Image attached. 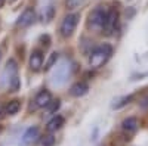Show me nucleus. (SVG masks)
<instances>
[{"label": "nucleus", "mask_w": 148, "mask_h": 146, "mask_svg": "<svg viewBox=\"0 0 148 146\" xmlns=\"http://www.w3.org/2000/svg\"><path fill=\"white\" fill-rule=\"evenodd\" d=\"M111 55H113V47H111L110 44H99L96 46L93 50L90 52V56H89V65L92 68H101L107 60L111 58Z\"/></svg>", "instance_id": "1"}, {"label": "nucleus", "mask_w": 148, "mask_h": 146, "mask_svg": "<svg viewBox=\"0 0 148 146\" xmlns=\"http://www.w3.org/2000/svg\"><path fill=\"white\" fill-rule=\"evenodd\" d=\"M107 14H108V9L105 6H96L89 14V19H88L89 28H92L95 31L102 30L104 24H105V19H107Z\"/></svg>", "instance_id": "2"}, {"label": "nucleus", "mask_w": 148, "mask_h": 146, "mask_svg": "<svg viewBox=\"0 0 148 146\" xmlns=\"http://www.w3.org/2000/svg\"><path fill=\"white\" fill-rule=\"evenodd\" d=\"M119 19H120V12L117 7H110L108 9V14H107V19L104 24V31L107 35L114 34L117 27H119Z\"/></svg>", "instance_id": "3"}, {"label": "nucleus", "mask_w": 148, "mask_h": 146, "mask_svg": "<svg viewBox=\"0 0 148 146\" xmlns=\"http://www.w3.org/2000/svg\"><path fill=\"white\" fill-rule=\"evenodd\" d=\"M79 18H80L79 14H68L62 19V22H61V28H59L62 37H70V35H73L74 30H76V27H77Z\"/></svg>", "instance_id": "4"}, {"label": "nucleus", "mask_w": 148, "mask_h": 146, "mask_svg": "<svg viewBox=\"0 0 148 146\" xmlns=\"http://www.w3.org/2000/svg\"><path fill=\"white\" fill-rule=\"evenodd\" d=\"M34 18H36L34 9H33V7H27V9L19 15V18H18V21H16V25L21 27V28H25V27L31 25V24L34 22Z\"/></svg>", "instance_id": "5"}, {"label": "nucleus", "mask_w": 148, "mask_h": 146, "mask_svg": "<svg viewBox=\"0 0 148 146\" xmlns=\"http://www.w3.org/2000/svg\"><path fill=\"white\" fill-rule=\"evenodd\" d=\"M37 139H39V128L37 127H30L22 134V145L24 146H30V145L36 143Z\"/></svg>", "instance_id": "6"}, {"label": "nucleus", "mask_w": 148, "mask_h": 146, "mask_svg": "<svg viewBox=\"0 0 148 146\" xmlns=\"http://www.w3.org/2000/svg\"><path fill=\"white\" fill-rule=\"evenodd\" d=\"M51 101H52V94L47 90H42L34 97V108H46Z\"/></svg>", "instance_id": "7"}, {"label": "nucleus", "mask_w": 148, "mask_h": 146, "mask_svg": "<svg viewBox=\"0 0 148 146\" xmlns=\"http://www.w3.org/2000/svg\"><path fill=\"white\" fill-rule=\"evenodd\" d=\"M138 127H139V123H138V118H135V117H129L126 120H123V123H121V130L127 133V134H133L138 130Z\"/></svg>", "instance_id": "8"}, {"label": "nucleus", "mask_w": 148, "mask_h": 146, "mask_svg": "<svg viewBox=\"0 0 148 146\" xmlns=\"http://www.w3.org/2000/svg\"><path fill=\"white\" fill-rule=\"evenodd\" d=\"M43 67V55L40 50H34L30 55V68L33 71H39Z\"/></svg>", "instance_id": "9"}, {"label": "nucleus", "mask_w": 148, "mask_h": 146, "mask_svg": "<svg viewBox=\"0 0 148 146\" xmlns=\"http://www.w3.org/2000/svg\"><path fill=\"white\" fill-rule=\"evenodd\" d=\"M88 92H89V86H88V83H84V81H79V83H76V84H73L71 89H70V93H71V96H74V97L84 96Z\"/></svg>", "instance_id": "10"}, {"label": "nucleus", "mask_w": 148, "mask_h": 146, "mask_svg": "<svg viewBox=\"0 0 148 146\" xmlns=\"http://www.w3.org/2000/svg\"><path fill=\"white\" fill-rule=\"evenodd\" d=\"M62 126H64V117H61V115H55V117H53V118L47 123L46 130H47L49 133H53V131L59 130Z\"/></svg>", "instance_id": "11"}, {"label": "nucleus", "mask_w": 148, "mask_h": 146, "mask_svg": "<svg viewBox=\"0 0 148 146\" xmlns=\"http://www.w3.org/2000/svg\"><path fill=\"white\" fill-rule=\"evenodd\" d=\"M19 108H21V103H19V101H10L8 105H6V114H9V115H14V114H16L18 111H19Z\"/></svg>", "instance_id": "12"}, {"label": "nucleus", "mask_w": 148, "mask_h": 146, "mask_svg": "<svg viewBox=\"0 0 148 146\" xmlns=\"http://www.w3.org/2000/svg\"><path fill=\"white\" fill-rule=\"evenodd\" d=\"M59 106H61V101L59 99L51 101V102H49V105L46 106V111H47V114H55L58 109H59Z\"/></svg>", "instance_id": "13"}, {"label": "nucleus", "mask_w": 148, "mask_h": 146, "mask_svg": "<svg viewBox=\"0 0 148 146\" xmlns=\"http://www.w3.org/2000/svg\"><path fill=\"white\" fill-rule=\"evenodd\" d=\"M56 60H58V53H56V52H53L51 56H49L47 62H46V65H45V69H46V71H47V69H51V68L56 64Z\"/></svg>", "instance_id": "14"}, {"label": "nucleus", "mask_w": 148, "mask_h": 146, "mask_svg": "<svg viewBox=\"0 0 148 146\" xmlns=\"http://www.w3.org/2000/svg\"><path fill=\"white\" fill-rule=\"evenodd\" d=\"M86 2V0H65V3H67V7L74 10V9H77L79 6H82L83 3Z\"/></svg>", "instance_id": "15"}, {"label": "nucleus", "mask_w": 148, "mask_h": 146, "mask_svg": "<svg viewBox=\"0 0 148 146\" xmlns=\"http://www.w3.org/2000/svg\"><path fill=\"white\" fill-rule=\"evenodd\" d=\"M42 145H43V146H53V145H55V137H53L52 134L45 136L43 140H42Z\"/></svg>", "instance_id": "16"}, {"label": "nucleus", "mask_w": 148, "mask_h": 146, "mask_svg": "<svg viewBox=\"0 0 148 146\" xmlns=\"http://www.w3.org/2000/svg\"><path fill=\"white\" fill-rule=\"evenodd\" d=\"M5 2H6V0H0V7H2V6L5 5Z\"/></svg>", "instance_id": "17"}, {"label": "nucleus", "mask_w": 148, "mask_h": 146, "mask_svg": "<svg viewBox=\"0 0 148 146\" xmlns=\"http://www.w3.org/2000/svg\"><path fill=\"white\" fill-rule=\"evenodd\" d=\"M0 59H2V53H0Z\"/></svg>", "instance_id": "18"}, {"label": "nucleus", "mask_w": 148, "mask_h": 146, "mask_svg": "<svg viewBox=\"0 0 148 146\" xmlns=\"http://www.w3.org/2000/svg\"><path fill=\"white\" fill-rule=\"evenodd\" d=\"M147 105H148V99H147Z\"/></svg>", "instance_id": "19"}]
</instances>
